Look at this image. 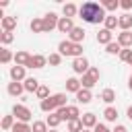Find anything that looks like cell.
<instances>
[{
    "instance_id": "1",
    "label": "cell",
    "mask_w": 132,
    "mask_h": 132,
    "mask_svg": "<svg viewBox=\"0 0 132 132\" xmlns=\"http://www.w3.org/2000/svg\"><path fill=\"white\" fill-rule=\"evenodd\" d=\"M78 12H80V19H82L85 23H89V25H99V23H105V19H107L105 8H103L99 2H93V0L85 2V4L78 8Z\"/></svg>"
},
{
    "instance_id": "2",
    "label": "cell",
    "mask_w": 132,
    "mask_h": 132,
    "mask_svg": "<svg viewBox=\"0 0 132 132\" xmlns=\"http://www.w3.org/2000/svg\"><path fill=\"white\" fill-rule=\"evenodd\" d=\"M58 54L72 56V58H82V45L80 43H72L70 39H64V41L58 43Z\"/></svg>"
},
{
    "instance_id": "3",
    "label": "cell",
    "mask_w": 132,
    "mask_h": 132,
    "mask_svg": "<svg viewBox=\"0 0 132 132\" xmlns=\"http://www.w3.org/2000/svg\"><path fill=\"white\" fill-rule=\"evenodd\" d=\"M56 113L60 116V120L64 122V120H68V122H72V120H80L78 116H80V111H78V107L76 105H66V107H60V109H56Z\"/></svg>"
},
{
    "instance_id": "4",
    "label": "cell",
    "mask_w": 132,
    "mask_h": 132,
    "mask_svg": "<svg viewBox=\"0 0 132 132\" xmlns=\"http://www.w3.org/2000/svg\"><path fill=\"white\" fill-rule=\"evenodd\" d=\"M12 116L16 118V122H25V124H29V120L33 118L31 109L25 107V105H21V103H16V105L12 107Z\"/></svg>"
},
{
    "instance_id": "5",
    "label": "cell",
    "mask_w": 132,
    "mask_h": 132,
    "mask_svg": "<svg viewBox=\"0 0 132 132\" xmlns=\"http://www.w3.org/2000/svg\"><path fill=\"white\" fill-rule=\"evenodd\" d=\"M58 21H60V16L56 12H47L43 16V33H50V31L58 29Z\"/></svg>"
},
{
    "instance_id": "6",
    "label": "cell",
    "mask_w": 132,
    "mask_h": 132,
    "mask_svg": "<svg viewBox=\"0 0 132 132\" xmlns=\"http://www.w3.org/2000/svg\"><path fill=\"white\" fill-rule=\"evenodd\" d=\"M89 60L87 58H74L72 60V70L76 72V74H87L89 72Z\"/></svg>"
},
{
    "instance_id": "7",
    "label": "cell",
    "mask_w": 132,
    "mask_h": 132,
    "mask_svg": "<svg viewBox=\"0 0 132 132\" xmlns=\"http://www.w3.org/2000/svg\"><path fill=\"white\" fill-rule=\"evenodd\" d=\"M74 29V23H72V19H68V16H60V21H58V31L60 33H68L70 35V31Z\"/></svg>"
},
{
    "instance_id": "8",
    "label": "cell",
    "mask_w": 132,
    "mask_h": 132,
    "mask_svg": "<svg viewBox=\"0 0 132 132\" xmlns=\"http://www.w3.org/2000/svg\"><path fill=\"white\" fill-rule=\"evenodd\" d=\"M118 43L124 50H132V31H122L118 35Z\"/></svg>"
},
{
    "instance_id": "9",
    "label": "cell",
    "mask_w": 132,
    "mask_h": 132,
    "mask_svg": "<svg viewBox=\"0 0 132 132\" xmlns=\"http://www.w3.org/2000/svg\"><path fill=\"white\" fill-rule=\"evenodd\" d=\"M45 64H47V58H45V56H41V54H35V56H31V60H29L27 68H43Z\"/></svg>"
},
{
    "instance_id": "10",
    "label": "cell",
    "mask_w": 132,
    "mask_h": 132,
    "mask_svg": "<svg viewBox=\"0 0 132 132\" xmlns=\"http://www.w3.org/2000/svg\"><path fill=\"white\" fill-rule=\"evenodd\" d=\"M10 78H12V82H21V80H25V66H12L10 68Z\"/></svg>"
},
{
    "instance_id": "11",
    "label": "cell",
    "mask_w": 132,
    "mask_h": 132,
    "mask_svg": "<svg viewBox=\"0 0 132 132\" xmlns=\"http://www.w3.org/2000/svg\"><path fill=\"white\" fill-rule=\"evenodd\" d=\"M80 122H82V126H85L87 130H91V128H95V126L99 124V122H97V116H95V113H91V111H89V113H82Z\"/></svg>"
},
{
    "instance_id": "12",
    "label": "cell",
    "mask_w": 132,
    "mask_h": 132,
    "mask_svg": "<svg viewBox=\"0 0 132 132\" xmlns=\"http://www.w3.org/2000/svg\"><path fill=\"white\" fill-rule=\"evenodd\" d=\"M68 39H70L72 43H80V41H85V29H82V27H74V29L70 31Z\"/></svg>"
},
{
    "instance_id": "13",
    "label": "cell",
    "mask_w": 132,
    "mask_h": 132,
    "mask_svg": "<svg viewBox=\"0 0 132 132\" xmlns=\"http://www.w3.org/2000/svg\"><path fill=\"white\" fill-rule=\"evenodd\" d=\"M29 60H31V54H29V52H16V54H14V64H16V66H25V68H27Z\"/></svg>"
},
{
    "instance_id": "14",
    "label": "cell",
    "mask_w": 132,
    "mask_h": 132,
    "mask_svg": "<svg viewBox=\"0 0 132 132\" xmlns=\"http://www.w3.org/2000/svg\"><path fill=\"white\" fill-rule=\"evenodd\" d=\"M80 85H82V89H89V91H91V89L97 85V78H95L93 74H89V72H87V74H82V76H80Z\"/></svg>"
},
{
    "instance_id": "15",
    "label": "cell",
    "mask_w": 132,
    "mask_h": 132,
    "mask_svg": "<svg viewBox=\"0 0 132 132\" xmlns=\"http://www.w3.org/2000/svg\"><path fill=\"white\" fill-rule=\"evenodd\" d=\"M80 89H82V85H80V80H78V78H74V76H72V78H68V80H66V91H70V93H74V95H76Z\"/></svg>"
},
{
    "instance_id": "16",
    "label": "cell",
    "mask_w": 132,
    "mask_h": 132,
    "mask_svg": "<svg viewBox=\"0 0 132 132\" xmlns=\"http://www.w3.org/2000/svg\"><path fill=\"white\" fill-rule=\"evenodd\" d=\"M23 91H25V85L23 82H8V95L10 97H19Z\"/></svg>"
},
{
    "instance_id": "17",
    "label": "cell",
    "mask_w": 132,
    "mask_h": 132,
    "mask_svg": "<svg viewBox=\"0 0 132 132\" xmlns=\"http://www.w3.org/2000/svg\"><path fill=\"white\" fill-rule=\"evenodd\" d=\"M91 99H93V95H91V91H89V89H80V91L76 93V101H78V103H82V105L91 103Z\"/></svg>"
},
{
    "instance_id": "18",
    "label": "cell",
    "mask_w": 132,
    "mask_h": 132,
    "mask_svg": "<svg viewBox=\"0 0 132 132\" xmlns=\"http://www.w3.org/2000/svg\"><path fill=\"white\" fill-rule=\"evenodd\" d=\"M39 107H41V111H45V113H54L58 107H56V103H54V99L52 97H47V99H43L41 103H39Z\"/></svg>"
},
{
    "instance_id": "19",
    "label": "cell",
    "mask_w": 132,
    "mask_h": 132,
    "mask_svg": "<svg viewBox=\"0 0 132 132\" xmlns=\"http://www.w3.org/2000/svg\"><path fill=\"white\" fill-rule=\"evenodd\" d=\"M97 41L103 43V45H109V43H111V31H107V29L103 27V29L97 33Z\"/></svg>"
},
{
    "instance_id": "20",
    "label": "cell",
    "mask_w": 132,
    "mask_h": 132,
    "mask_svg": "<svg viewBox=\"0 0 132 132\" xmlns=\"http://www.w3.org/2000/svg\"><path fill=\"white\" fill-rule=\"evenodd\" d=\"M14 27H16V16H2V29L4 31H10L12 33Z\"/></svg>"
},
{
    "instance_id": "21",
    "label": "cell",
    "mask_w": 132,
    "mask_h": 132,
    "mask_svg": "<svg viewBox=\"0 0 132 132\" xmlns=\"http://www.w3.org/2000/svg\"><path fill=\"white\" fill-rule=\"evenodd\" d=\"M23 85H25V91H29V93H33V91L37 93V89L41 87V85H39V80H37V78H33V76H31V78H25V82H23Z\"/></svg>"
},
{
    "instance_id": "22",
    "label": "cell",
    "mask_w": 132,
    "mask_h": 132,
    "mask_svg": "<svg viewBox=\"0 0 132 132\" xmlns=\"http://www.w3.org/2000/svg\"><path fill=\"white\" fill-rule=\"evenodd\" d=\"M130 27H132V14H122L120 16V29L122 31H130Z\"/></svg>"
},
{
    "instance_id": "23",
    "label": "cell",
    "mask_w": 132,
    "mask_h": 132,
    "mask_svg": "<svg viewBox=\"0 0 132 132\" xmlns=\"http://www.w3.org/2000/svg\"><path fill=\"white\" fill-rule=\"evenodd\" d=\"M103 116H105L107 122H116V120H118V109H116L113 105H107L105 111H103Z\"/></svg>"
},
{
    "instance_id": "24",
    "label": "cell",
    "mask_w": 132,
    "mask_h": 132,
    "mask_svg": "<svg viewBox=\"0 0 132 132\" xmlns=\"http://www.w3.org/2000/svg\"><path fill=\"white\" fill-rule=\"evenodd\" d=\"M101 99H103L107 105H111V103L116 101V91H113V89H105V91L101 93Z\"/></svg>"
},
{
    "instance_id": "25",
    "label": "cell",
    "mask_w": 132,
    "mask_h": 132,
    "mask_svg": "<svg viewBox=\"0 0 132 132\" xmlns=\"http://www.w3.org/2000/svg\"><path fill=\"white\" fill-rule=\"evenodd\" d=\"M60 122H62V120H60V116H58L56 111H54V113H50V116H47V120H45V124H47V126H50L52 130H56Z\"/></svg>"
},
{
    "instance_id": "26",
    "label": "cell",
    "mask_w": 132,
    "mask_h": 132,
    "mask_svg": "<svg viewBox=\"0 0 132 132\" xmlns=\"http://www.w3.org/2000/svg\"><path fill=\"white\" fill-rule=\"evenodd\" d=\"M76 10H78V8H76L72 2H68V4H64V6H62V12H64V16H68V19H72V16L76 14Z\"/></svg>"
},
{
    "instance_id": "27",
    "label": "cell",
    "mask_w": 132,
    "mask_h": 132,
    "mask_svg": "<svg viewBox=\"0 0 132 132\" xmlns=\"http://www.w3.org/2000/svg\"><path fill=\"white\" fill-rule=\"evenodd\" d=\"M103 25H105V29H107V31H113L116 27H120V19H118V16H107Z\"/></svg>"
},
{
    "instance_id": "28",
    "label": "cell",
    "mask_w": 132,
    "mask_h": 132,
    "mask_svg": "<svg viewBox=\"0 0 132 132\" xmlns=\"http://www.w3.org/2000/svg\"><path fill=\"white\" fill-rule=\"evenodd\" d=\"M29 27H31L33 33H43V19H33Z\"/></svg>"
},
{
    "instance_id": "29",
    "label": "cell",
    "mask_w": 132,
    "mask_h": 132,
    "mask_svg": "<svg viewBox=\"0 0 132 132\" xmlns=\"http://www.w3.org/2000/svg\"><path fill=\"white\" fill-rule=\"evenodd\" d=\"M52 99H54V103H56L58 109L60 107H66V95L64 93H56V95H52Z\"/></svg>"
},
{
    "instance_id": "30",
    "label": "cell",
    "mask_w": 132,
    "mask_h": 132,
    "mask_svg": "<svg viewBox=\"0 0 132 132\" xmlns=\"http://www.w3.org/2000/svg\"><path fill=\"white\" fill-rule=\"evenodd\" d=\"M16 122H14V116H4L2 118V130H12V126H14Z\"/></svg>"
},
{
    "instance_id": "31",
    "label": "cell",
    "mask_w": 132,
    "mask_h": 132,
    "mask_svg": "<svg viewBox=\"0 0 132 132\" xmlns=\"http://www.w3.org/2000/svg\"><path fill=\"white\" fill-rule=\"evenodd\" d=\"M12 132H33V128L29 124H25V122H16L12 126Z\"/></svg>"
},
{
    "instance_id": "32",
    "label": "cell",
    "mask_w": 132,
    "mask_h": 132,
    "mask_svg": "<svg viewBox=\"0 0 132 132\" xmlns=\"http://www.w3.org/2000/svg\"><path fill=\"white\" fill-rule=\"evenodd\" d=\"M85 126H82V122L80 120H72V122H68V132H80Z\"/></svg>"
},
{
    "instance_id": "33",
    "label": "cell",
    "mask_w": 132,
    "mask_h": 132,
    "mask_svg": "<svg viewBox=\"0 0 132 132\" xmlns=\"http://www.w3.org/2000/svg\"><path fill=\"white\" fill-rule=\"evenodd\" d=\"M105 52H107V54H120V52H122V45H120L118 41H111L109 45H105Z\"/></svg>"
},
{
    "instance_id": "34",
    "label": "cell",
    "mask_w": 132,
    "mask_h": 132,
    "mask_svg": "<svg viewBox=\"0 0 132 132\" xmlns=\"http://www.w3.org/2000/svg\"><path fill=\"white\" fill-rule=\"evenodd\" d=\"M10 60H14V56L10 54V50H0V62L2 64H8Z\"/></svg>"
},
{
    "instance_id": "35",
    "label": "cell",
    "mask_w": 132,
    "mask_h": 132,
    "mask_svg": "<svg viewBox=\"0 0 132 132\" xmlns=\"http://www.w3.org/2000/svg\"><path fill=\"white\" fill-rule=\"evenodd\" d=\"M35 95H37V99H41V101H43V99H47V97H52V95H50V89H47L45 85H41V87L37 89V93H35Z\"/></svg>"
},
{
    "instance_id": "36",
    "label": "cell",
    "mask_w": 132,
    "mask_h": 132,
    "mask_svg": "<svg viewBox=\"0 0 132 132\" xmlns=\"http://www.w3.org/2000/svg\"><path fill=\"white\" fill-rule=\"evenodd\" d=\"M101 6H103L105 10H116V8L120 6V2H118V0H103Z\"/></svg>"
},
{
    "instance_id": "37",
    "label": "cell",
    "mask_w": 132,
    "mask_h": 132,
    "mask_svg": "<svg viewBox=\"0 0 132 132\" xmlns=\"http://www.w3.org/2000/svg\"><path fill=\"white\" fill-rule=\"evenodd\" d=\"M12 39H14V35H12L10 31H4V33H0V41H2L4 45H8V43H12Z\"/></svg>"
},
{
    "instance_id": "38",
    "label": "cell",
    "mask_w": 132,
    "mask_h": 132,
    "mask_svg": "<svg viewBox=\"0 0 132 132\" xmlns=\"http://www.w3.org/2000/svg\"><path fill=\"white\" fill-rule=\"evenodd\" d=\"M31 128H33V132H50L45 122H33V126H31Z\"/></svg>"
},
{
    "instance_id": "39",
    "label": "cell",
    "mask_w": 132,
    "mask_h": 132,
    "mask_svg": "<svg viewBox=\"0 0 132 132\" xmlns=\"http://www.w3.org/2000/svg\"><path fill=\"white\" fill-rule=\"evenodd\" d=\"M47 62H50L52 66H60V62H62V54H50Z\"/></svg>"
},
{
    "instance_id": "40",
    "label": "cell",
    "mask_w": 132,
    "mask_h": 132,
    "mask_svg": "<svg viewBox=\"0 0 132 132\" xmlns=\"http://www.w3.org/2000/svg\"><path fill=\"white\" fill-rule=\"evenodd\" d=\"M120 60L130 64V62H132V50H122V52H120Z\"/></svg>"
},
{
    "instance_id": "41",
    "label": "cell",
    "mask_w": 132,
    "mask_h": 132,
    "mask_svg": "<svg viewBox=\"0 0 132 132\" xmlns=\"http://www.w3.org/2000/svg\"><path fill=\"white\" fill-rule=\"evenodd\" d=\"M93 132H111V130H109L105 124H97V126L93 128Z\"/></svg>"
},
{
    "instance_id": "42",
    "label": "cell",
    "mask_w": 132,
    "mask_h": 132,
    "mask_svg": "<svg viewBox=\"0 0 132 132\" xmlns=\"http://www.w3.org/2000/svg\"><path fill=\"white\" fill-rule=\"evenodd\" d=\"M120 6H122L124 10H130V8H132V0H122V2H120Z\"/></svg>"
},
{
    "instance_id": "43",
    "label": "cell",
    "mask_w": 132,
    "mask_h": 132,
    "mask_svg": "<svg viewBox=\"0 0 132 132\" xmlns=\"http://www.w3.org/2000/svg\"><path fill=\"white\" fill-rule=\"evenodd\" d=\"M89 74H93V76H95V78L99 80V68H95V66H91V68H89Z\"/></svg>"
},
{
    "instance_id": "44",
    "label": "cell",
    "mask_w": 132,
    "mask_h": 132,
    "mask_svg": "<svg viewBox=\"0 0 132 132\" xmlns=\"http://www.w3.org/2000/svg\"><path fill=\"white\" fill-rule=\"evenodd\" d=\"M111 132H128V128H126V126H122V124H118V126H116Z\"/></svg>"
},
{
    "instance_id": "45",
    "label": "cell",
    "mask_w": 132,
    "mask_h": 132,
    "mask_svg": "<svg viewBox=\"0 0 132 132\" xmlns=\"http://www.w3.org/2000/svg\"><path fill=\"white\" fill-rule=\"evenodd\" d=\"M128 118H130V120H132V105H130V107H128Z\"/></svg>"
},
{
    "instance_id": "46",
    "label": "cell",
    "mask_w": 132,
    "mask_h": 132,
    "mask_svg": "<svg viewBox=\"0 0 132 132\" xmlns=\"http://www.w3.org/2000/svg\"><path fill=\"white\" fill-rule=\"evenodd\" d=\"M128 87H130V91H132V76H130V80H128Z\"/></svg>"
},
{
    "instance_id": "47",
    "label": "cell",
    "mask_w": 132,
    "mask_h": 132,
    "mask_svg": "<svg viewBox=\"0 0 132 132\" xmlns=\"http://www.w3.org/2000/svg\"><path fill=\"white\" fill-rule=\"evenodd\" d=\"M80 132H91V130H87V128H82V130H80Z\"/></svg>"
},
{
    "instance_id": "48",
    "label": "cell",
    "mask_w": 132,
    "mask_h": 132,
    "mask_svg": "<svg viewBox=\"0 0 132 132\" xmlns=\"http://www.w3.org/2000/svg\"><path fill=\"white\" fill-rule=\"evenodd\" d=\"M50 132H58V130H50Z\"/></svg>"
},
{
    "instance_id": "49",
    "label": "cell",
    "mask_w": 132,
    "mask_h": 132,
    "mask_svg": "<svg viewBox=\"0 0 132 132\" xmlns=\"http://www.w3.org/2000/svg\"><path fill=\"white\" fill-rule=\"evenodd\" d=\"M130 66H132V62H130Z\"/></svg>"
}]
</instances>
